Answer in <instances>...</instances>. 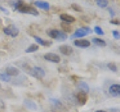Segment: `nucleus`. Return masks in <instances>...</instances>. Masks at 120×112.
I'll list each match as a JSON object with an SVG mask.
<instances>
[{
  "label": "nucleus",
  "mask_w": 120,
  "mask_h": 112,
  "mask_svg": "<svg viewBox=\"0 0 120 112\" xmlns=\"http://www.w3.org/2000/svg\"><path fill=\"white\" fill-rule=\"evenodd\" d=\"M14 10H17L20 13L27 14L32 15V16L38 17L39 15V12L35 7L32 5L26 4L22 0H16L13 3Z\"/></svg>",
  "instance_id": "obj_1"
},
{
  "label": "nucleus",
  "mask_w": 120,
  "mask_h": 112,
  "mask_svg": "<svg viewBox=\"0 0 120 112\" xmlns=\"http://www.w3.org/2000/svg\"><path fill=\"white\" fill-rule=\"evenodd\" d=\"M47 34L48 36L51 37L52 39L57 40L59 41H65L68 38V35L66 33L57 29H50L47 31Z\"/></svg>",
  "instance_id": "obj_2"
},
{
  "label": "nucleus",
  "mask_w": 120,
  "mask_h": 112,
  "mask_svg": "<svg viewBox=\"0 0 120 112\" xmlns=\"http://www.w3.org/2000/svg\"><path fill=\"white\" fill-rule=\"evenodd\" d=\"M92 31L91 28L89 27H82L80 28L77 29L75 32L73 34V35H71V38H79V37H82L84 36L88 35L89 34L92 33Z\"/></svg>",
  "instance_id": "obj_3"
},
{
  "label": "nucleus",
  "mask_w": 120,
  "mask_h": 112,
  "mask_svg": "<svg viewBox=\"0 0 120 112\" xmlns=\"http://www.w3.org/2000/svg\"><path fill=\"white\" fill-rule=\"evenodd\" d=\"M3 32L5 35L11 36L12 37H16L18 36L19 33H20V31L17 28V27H16L14 25H9L7 27L3 28Z\"/></svg>",
  "instance_id": "obj_4"
},
{
  "label": "nucleus",
  "mask_w": 120,
  "mask_h": 112,
  "mask_svg": "<svg viewBox=\"0 0 120 112\" xmlns=\"http://www.w3.org/2000/svg\"><path fill=\"white\" fill-rule=\"evenodd\" d=\"M31 75L38 79H41L45 76V71L40 66H34L30 71Z\"/></svg>",
  "instance_id": "obj_5"
},
{
  "label": "nucleus",
  "mask_w": 120,
  "mask_h": 112,
  "mask_svg": "<svg viewBox=\"0 0 120 112\" xmlns=\"http://www.w3.org/2000/svg\"><path fill=\"white\" fill-rule=\"evenodd\" d=\"M44 58L46 60V61H48L52 63H59L60 61H61V58H60V56L59 55L52 53V52L46 53L44 55Z\"/></svg>",
  "instance_id": "obj_6"
},
{
  "label": "nucleus",
  "mask_w": 120,
  "mask_h": 112,
  "mask_svg": "<svg viewBox=\"0 0 120 112\" xmlns=\"http://www.w3.org/2000/svg\"><path fill=\"white\" fill-rule=\"evenodd\" d=\"M76 97H77V100L78 103L80 104V105H84L88 101V93H86L83 92L79 91L77 93Z\"/></svg>",
  "instance_id": "obj_7"
},
{
  "label": "nucleus",
  "mask_w": 120,
  "mask_h": 112,
  "mask_svg": "<svg viewBox=\"0 0 120 112\" xmlns=\"http://www.w3.org/2000/svg\"><path fill=\"white\" fill-rule=\"evenodd\" d=\"M74 44L77 47L82 48V49H86V48H88V47L90 46L91 43H90V41L88 40H82V39H81V40H74Z\"/></svg>",
  "instance_id": "obj_8"
},
{
  "label": "nucleus",
  "mask_w": 120,
  "mask_h": 112,
  "mask_svg": "<svg viewBox=\"0 0 120 112\" xmlns=\"http://www.w3.org/2000/svg\"><path fill=\"white\" fill-rule=\"evenodd\" d=\"M109 93L113 97H118L120 96V85L119 84H112L109 88Z\"/></svg>",
  "instance_id": "obj_9"
},
{
  "label": "nucleus",
  "mask_w": 120,
  "mask_h": 112,
  "mask_svg": "<svg viewBox=\"0 0 120 112\" xmlns=\"http://www.w3.org/2000/svg\"><path fill=\"white\" fill-rule=\"evenodd\" d=\"M59 50L60 51V52L64 55H71V54L73 53V48L68 46V45H62V46H60L59 48Z\"/></svg>",
  "instance_id": "obj_10"
},
{
  "label": "nucleus",
  "mask_w": 120,
  "mask_h": 112,
  "mask_svg": "<svg viewBox=\"0 0 120 112\" xmlns=\"http://www.w3.org/2000/svg\"><path fill=\"white\" fill-rule=\"evenodd\" d=\"M5 73L9 76H17L20 74V71L17 67L13 66H9L6 67L5 69Z\"/></svg>",
  "instance_id": "obj_11"
},
{
  "label": "nucleus",
  "mask_w": 120,
  "mask_h": 112,
  "mask_svg": "<svg viewBox=\"0 0 120 112\" xmlns=\"http://www.w3.org/2000/svg\"><path fill=\"white\" fill-rule=\"evenodd\" d=\"M24 105L26 108H27L29 110L31 111H36L38 109V105L37 104L34 102L33 100H30V99H25L23 102Z\"/></svg>",
  "instance_id": "obj_12"
},
{
  "label": "nucleus",
  "mask_w": 120,
  "mask_h": 112,
  "mask_svg": "<svg viewBox=\"0 0 120 112\" xmlns=\"http://www.w3.org/2000/svg\"><path fill=\"white\" fill-rule=\"evenodd\" d=\"M34 5H35L36 7H39V8L45 10H48L50 8V4L45 1H36L34 2Z\"/></svg>",
  "instance_id": "obj_13"
},
{
  "label": "nucleus",
  "mask_w": 120,
  "mask_h": 112,
  "mask_svg": "<svg viewBox=\"0 0 120 112\" xmlns=\"http://www.w3.org/2000/svg\"><path fill=\"white\" fill-rule=\"evenodd\" d=\"M33 37L35 38V40H36V42L40 44V45H42L44 46H50L52 44V41L50 40H44L42 38H41L38 36H35V35H33Z\"/></svg>",
  "instance_id": "obj_14"
},
{
  "label": "nucleus",
  "mask_w": 120,
  "mask_h": 112,
  "mask_svg": "<svg viewBox=\"0 0 120 112\" xmlns=\"http://www.w3.org/2000/svg\"><path fill=\"white\" fill-rule=\"evenodd\" d=\"M77 88L81 92H83L86 93H89V86L85 81H79L77 84Z\"/></svg>",
  "instance_id": "obj_15"
},
{
  "label": "nucleus",
  "mask_w": 120,
  "mask_h": 112,
  "mask_svg": "<svg viewBox=\"0 0 120 112\" xmlns=\"http://www.w3.org/2000/svg\"><path fill=\"white\" fill-rule=\"evenodd\" d=\"M60 19L65 22H68V23H71V22H74L76 20V19H75L73 16H71V15H69L68 14H62L60 15Z\"/></svg>",
  "instance_id": "obj_16"
},
{
  "label": "nucleus",
  "mask_w": 120,
  "mask_h": 112,
  "mask_svg": "<svg viewBox=\"0 0 120 112\" xmlns=\"http://www.w3.org/2000/svg\"><path fill=\"white\" fill-rule=\"evenodd\" d=\"M61 28L63 30V32L65 33H71L73 31V28L69 23L68 22H63L61 23Z\"/></svg>",
  "instance_id": "obj_17"
},
{
  "label": "nucleus",
  "mask_w": 120,
  "mask_h": 112,
  "mask_svg": "<svg viewBox=\"0 0 120 112\" xmlns=\"http://www.w3.org/2000/svg\"><path fill=\"white\" fill-rule=\"evenodd\" d=\"M92 43L96 45V46H98L100 47H104L107 46V43L105 41L101 38H98V37H94L92 40Z\"/></svg>",
  "instance_id": "obj_18"
},
{
  "label": "nucleus",
  "mask_w": 120,
  "mask_h": 112,
  "mask_svg": "<svg viewBox=\"0 0 120 112\" xmlns=\"http://www.w3.org/2000/svg\"><path fill=\"white\" fill-rule=\"evenodd\" d=\"M39 49V46L38 44H35V43H32L31 44L30 46L26 49V53H32V52H36L37 50H38Z\"/></svg>",
  "instance_id": "obj_19"
},
{
  "label": "nucleus",
  "mask_w": 120,
  "mask_h": 112,
  "mask_svg": "<svg viewBox=\"0 0 120 112\" xmlns=\"http://www.w3.org/2000/svg\"><path fill=\"white\" fill-rule=\"evenodd\" d=\"M97 5L101 7V8H104V7H107L108 5V1L107 0H96Z\"/></svg>",
  "instance_id": "obj_20"
},
{
  "label": "nucleus",
  "mask_w": 120,
  "mask_h": 112,
  "mask_svg": "<svg viewBox=\"0 0 120 112\" xmlns=\"http://www.w3.org/2000/svg\"><path fill=\"white\" fill-rule=\"evenodd\" d=\"M0 80L5 82H8L11 80V76H8L6 73H0Z\"/></svg>",
  "instance_id": "obj_21"
},
{
  "label": "nucleus",
  "mask_w": 120,
  "mask_h": 112,
  "mask_svg": "<svg viewBox=\"0 0 120 112\" xmlns=\"http://www.w3.org/2000/svg\"><path fill=\"white\" fill-rule=\"evenodd\" d=\"M107 67L109 69H110L111 71L112 72H117L118 71V67L116 66V64L114 63V62H110L107 63Z\"/></svg>",
  "instance_id": "obj_22"
},
{
  "label": "nucleus",
  "mask_w": 120,
  "mask_h": 112,
  "mask_svg": "<svg viewBox=\"0 0 120 112\" xmlns=\"http://www.w3.org/2000/svg\"><path fill=\"white\" fill-rule=\"evenodd\" d=\"M50 102L52 103V105L53 106L57 107V108H62V102H60L59 100L56 99H50Z\"/></svg>",
  "instance_id": "obj_23"
},
{
  "label": "nucleus",
  "mask_w": 120,
  "mask_h": 112,
  "mask_svg": "<svg viewBox=\"0 0 120 112\" xmlns=\"http://www.w3.org/2000/svg\"><path fill=\"white\" fill-rule=\"evenodd\" d=\"M94 31H95V32L98 35H104V31L100 26H95V27L94 28Z\"/></svg>",
  "instance_id": "obj_24"
},
{
  "label": "nucleus",
  "mask_w": 120,
  "mask_h": 112,
  "mask_svg": "<svg viewBox=\"0 0 120 112\" xmlns=\"http://www.w3.org/2000/svg\"><path fill=\"white\" fill-rule=\"evenodd\" d=\"M71 8L75 11H77V12H82V7L80 5H78L77 4H72L71 5Z\"/></svg>",
  "instance_id": "obj_25"
},
{
  "label": "nucleus",
  "mask_w": 120,
  "mask_h": 112,
  "mask_svg": "<svg viewBox=\"0 0 120 112\" xmlns=\"http://www.w3.org/2000/svg\"><path fill=\"white\" fill-rule=\"evenodd\" d=\"M112 36L116 40H119L120 38V35H119V32L117 31V30H114V31H112Z\"/></svg>",
  "instance_id": "obj_26"
},
{
  "label": "nucleus",
  "mask_w": 120,
  "mask_h": 112,
  "mask_svg": "<svg viewBox=\"0 0 120 112\" xmlns=\"http://www.w3.org/2000/svg\"><path fill=\"white\" fill-rule=\"evenodd\" d=\"M110 22L112 25H119V21L118 19H112L110 21Z\"/></svg>",
  "instance_id": "obj_27"
},
{
  "label": "nucleus",
  "mask_w": 120,
  "mask_h": 112,
  "mask_svg": "<svg viewBox=\"0 0 120 112\" xmlns=\"http://www.w3.org/2000/svg\"><path fill=\"white\" fill-rule=\"evenodd\" d=\"M108 11H109V13H110V17L112 18H113L115 17V14H116L113 9H112V7H108Z\"/></svg>",
  "instance_id": "obj_28"
},
{
  "label": "nucleus",
  "mask_w": 120,
  "mask_h": 112,
  "mask_svg": "<svg viewBox=\"0 0 120 112\" xmlns=\"http://www.w3.org/2000/svg\"><path fill=\"white\" fill-rule=\"evenodd\" d=\"M0 10H1L3 13L6 14L7 15H8V14H9V11L8 10V9H6L5 7H2V6H0Z\"/></svg>",
  "instance_id": "obj_29"
},
{
  "label": "nucleus",
  "mask_w": 120,
  "mask_h": 112,
  "mask_svg": "<svg viewBox=\"0 0 120 112\" xmlns=\"http://www.w3.org/2000/svg\"><path fill=\"white\" fill-rule=\"evenodd\" d=\"M81 19L85 22H89L90 21V19L88 18V17H86V16H81Z\"/></svg>",
  "instance_id": "obj_30"
},
{
  "label": "nucleus",
  "mask_w": 120,
  "mask_h": 112,
  "mask_svg": "<svg viewBox=\"0 0 120 112\" xmlns=\"http://www.w3.org/2000/svg\"><path fill=\"white\" fill-rule=\"evenodd\" d=\"M95 112H107V111H103V110H98V111H96Z\"/></svg>",
  "instance_id": "obj_31"
}]
</instances>
